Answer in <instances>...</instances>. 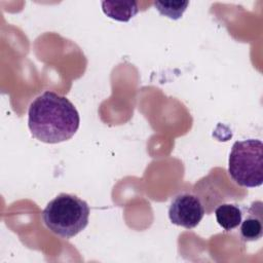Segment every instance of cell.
<instances>
[{"mask_svg": "<svg viewBox=\"0 0 263 263\" xmlns=\"http://www.w3.org/2000/svg\"><path fill=\"white\" fill-rule=\"evenodd\" d=\"M80 117L75 106L64 96L44 91L30 105L28 126L37 140L55 144L71 139L77 132Z\"/></svg>", "mask_w": 263, "mask_h": 263, "instance_id": "1", "label": "cell"}, {"mask_svg": "<svg viewBox=\"0 0 263 263\" xmlns=\"http://www.w3.org/2000/svg\"><path fill=\"white\" fill-rule=\"evenodd\" d=\"M89 206L74 194L61 193L51 199L42 212L44 225L52 233L69 239L88 224Z\"/></svg>", "mask_w": 263, "mask_h": 263, "instance_id": "2", "label": "cell"}, {"mask_svg": "<svg viewBox=\"0 0 263 263\" xmlns=\"http://www.w3.org/2000/svg\"><path fill=\"white\" fill-rule=\"evenodd\" d=\"M228 173L239 186L254 188L263 183V143L249 139L236 141L228 159Z\"/></svg>", "mask_w": 263, "mask_h": 263, "instance_id": "3", "label": "cell"}, {"mask_svg": "<svg viewBox=\"0 0 263 263\" xmlns=\"http://www.w3.org/2000/svg\"><path fill=\"white\" fill-rule=\"evenodd\" d=\"M204 215V209L200 199L187 192L176 195L168 208L170 221L186 229L196 227Z\"/></svg>", "mask_w": 263, "mask_h": 263, "instance_id": "4", "label": "cell"}, {"mask_svg": "<svg viewBox=\"0 0 263 263\" xmlns=\"http://www.w3.org/2000/svg\"><path fill=\"white\" fill-rule=\"evenodd\" d=\"M239 234L243 241H255L263 235L262 201H254L249 208L242 209Z\"/></svg>", "mask_w": 263, "mask_h": 263, "instance_id": "5", "label": "cell"}, {"mask_svg": "<svg viewBox=\"0 0 263 263\" xmlns=\"http://www.w3.org/2000/svg\"><path fill=\"white\" fill-rule=\"evenodd\" d=\"M103 12L110 18L119 22H128L139 11L136 1H103Z\"/></svg>", "mask_w": 263, "mask_h": 263, "instance_id": "6", "label": "cell"}, {"mask_svg": "<svg viewBox=\"0 0 263 263\" xmlns=\"http://www.w3.org/2000/svg\"><path fill=\"white\" fill-rule=\"evenodd\" d=\"M218 224L226 231H230L239 226L242 219V209L233 203H222L216 211Z\"/></svg>", "mask_w": 263, "mask_h": 263, "instance_id": "7", "label": "cell"}, {"mask_svg": "<svg viewBox=\"0 0 263 263\" xmlns=\"http://www.w3.org/2000/svg\"><path fill=\"white\" fill-rule=\"evenodd\" d=\"M160 14L173 20H178L186 10L188 1H155L153 3Z\"/></svg>", "mask_w": 263, "mask_h": 263, "instance_id": "8", "label": "cell"}]
</instances>
